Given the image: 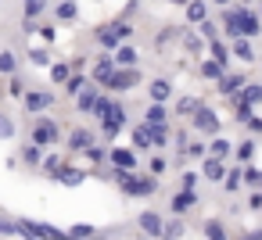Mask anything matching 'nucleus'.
Instances as JSON below:
<instances>
[{
  "instance_id": "f257e3e1",
  "label": "nucleus",
  "mask_w": 262,
  "mask_h": 240,
  "mask_svg": "<svg viewBox=\"0 0 262 240\" xmlns=\"http://www.w3.org/2000/svg\"><path fill=\"white\" fill-rule=\"evenodd\" d=\"M223 33L230 40L233 36H258L262 33V22L248 8H233V11H223Z\"/></svg>"
},
{
  "instance_id": "f03ea898",
  "label": "nucleus",
  "mask_w": 262,
  "mask_h": 240,
  "mask_svg": "<svg viewBox=\"0 0 262 240\" xmlns=\"http://www.w3.org/2000/svg\"><path fill=\"white\" fill-rule=\"evenodd\" d=\"M115 179H119L122 194H129V197H151L158 190V176H133L129 169H115Z\"/></svg>"
},
{
  "instance_id": "7ed1b4c3",
  "label": "nucleus",
  "mask_w": 262,
  "mask_h": 240,
  "mask_svg": "<svg viewBox=\"0 0 262 240\" xmlns=\"http://www.w3.org/2000/svg\"><path fill=\"white\" fill-rule=\"evenodd\" d=\"M133 36V29H129V22H112V26H104L101 33H97V43L104 47V51H115L122 40H129Z\"/></svg>"
},
{
  "instance_id": "20e7f679",
  "label": "nucleus",
  "mask_w": 262,
  "mask_h": 240,
  "mask_svg": "<svg viewBox=\"0 0 262 240\" xmlns=\"http://www.w3.org/2000/svg\"><path fill=\"white\" fill-rule=\"evenodd\" d=\"M104 86L115 90V93H129L133 86H140V72H137V68H119V65H115V72H112V79H108Z\"/></svg>"
},
{
  "instance_id": "39448f33",
  "label": "nucleus",
  "mask_w": 262,
  "mask_h": 240,
  "mask_svg": "<svg viewBox=\"0 0 262 240\" xmlns=\"http://www.w3.org/2000/svg\"><path fill=\"white\" fill-rule=\"evenodd\" d=\"M190 126H194L198 133H205V136H219V115H215L212 108H205V104L190 115Z\"/></svg>"
},
{
  "instance_id": "423d86ee",
  "label": "nucleus",
  "mask_w": 262,
  "mask_h": 240,
  "mask_svg": "<svg viewBox=\"0 0 262 240\" xmlns=\"http://www.w3.org/2000/svg\"><path fill=\"white\" fill-rule=\"evenodd\" d=\"M126 122H129V115H126V108L122 104H112V111H108V118L101 122V129H104V136L108 140H115L122 129H126Z\"/></svg>"
},
{
  "instance_id": "0eeeda50",
  "label": "nucleus",
  "mask_w": 262,
  "mask_h": 240,
  "mask_svg": "<svg viewBox=\"0 0 262 240\" xmlns=\"http://www.w3.org/2000/svg\"><path fill=\"white\" fill-rule=\"evenodd\" d=\"M61 140V129L51 122V118H40L36 126H33V143H40V147H51V143H58Z\"/></svg>"
},
{
  "instance_id": "6e6552de",
  "label": "nucleus",
  "mask_w": 262,
  "mask_h": 240,
  "mask_svg": "<svg viewBox=\"0 0 262 240\" xmlns=\"http://www.w3.org/2000/svg\"><path fill=\"white\" fill-rule=\"evenodd\" d=\"M201 176H205V183H223V176H226V161L223 158H201Z\"/></svg>"
},
{
  "instance_id": "1a4fd4ad",
  "label": "nucleus",
  "mask_w": 262,
  "mask_h": 240,
  "mask_svg": "<svg viewBox=\"0 0 262 240\" xmlns=\"http://www.w3.org/2000/svg\"><path fill=\"white\" fill-rule=\"evenodd\" d=\"M137 226L144 229V236H155V240H162V229H165V222L158 219V211H140V215H137Z\"/></svg>"
},
{
  "instance_id": "9d476101",
  "label": "nucleus",
  "mask_w": 262,
  "mask_h": 240,
  "mask_svg": "<svg viewBox=\"0 0 262 240\" xmlns=\"http://www.w3.org/2000/svg\"><path fill=\"white\" fill-rule=\"evenodd\" d=\"M22 101H26V108H29V111H43V108H51L58 97H54L51 90H26V97H22Z\"/></svg>"
},
{
  "instance_id": "9b49d317",
  "label": "nucleus",
  "mask_w": 262,
  "mask_h": 240,
  "mask_svg": "<svg viewBox=\"0 0 262 240\" xmlns=\"http://www.w3.org/2000/svg\"><path fill=\"white\" fill-rule=\"evenodd\" d=\"M194 204H198V194H194V190H180V194H172V201H169L172 215H187Z\"/></svg>"
},
{
  "instance_id": "f8f14e48",
  "label": "nucleus",
  "mask_w": 262,
  "mask_h": 240,
  "mask_svg": "<svg viewBox=\"0 0 262 240\" xmlns=\"http://www.w3.org/2000/svg\"><path fill=\"white\" fill-rule=\"evenodd\" d=\"M112 72H115V54H101L97 58V65H94V83H108L112 79Z\"/></svg>"
},
{
  "instance_id": "ddd939ff",
  "label": "nucleus",
  "mask_w": 262,
  "mask_h": 240,
  "mask_svg": "<svg viewBox=\"0 0 262 240\" xmlns=\"http://www.w3.org/2000/svg\"><path fill=\"white\" fill-rule=\"evenodd\" d=\"M133 147H137V151H151V147H155V126L140 122V126L133 129Z\"/></svg>"
},
{
  "instance_id": "4468645a",
  "label": "nucleus",
  "mask_w": 262,
  "mask_h": 240,
  "mask_svg": "<svg viewBox=\"0 0 262 240\" xmlns=\"http://www.w3.org/2000/svg\"><path fill=\"white\" fill-rule=\"evenodd\" d=\"M86 147H94V133L90 129H72L69 133V151L72 154H83Z\"/></svg>"
},
{
  "instance_id": "2eb2a0df",
  "label": "nucleus",
  "mask_w": 262,
  "mask_h": 240,
  "mask_svg": "<svg viewBox=\"0 0 262 240\" xmlns=\"http://www.w3.org/2000/svg\"><path fill=\"white\" fill-rule=\"evenodd\" d=\"M244 83H248V76H241V72H237V76H223V79H219V93H223V97H237V93L244 90Z\"/></svg>"
},
{
  "instance_id": "dca6fc26",
  "label": "nucleus",
  "mask_w": 262,
  "mask_h": 240,
  "mask_svg": "<svg viewBox=\"0 0 262 240\" xmlns=\"http://www.w3.org/2000/svg\"><path fill=\"white\" fill-rule=\"evenodd\" d=\"M108 158H112V165H115V169H133V165H137V154H133L129 147H112V151H108Z\"/></svg>"
},
{
  "instance_id": "f3484780",
  "label": "nucleus",
  "mask_w": 262,
  "mask_h": 240,
  "mask_svg": "<svg viewBox=\"0 0 262 240\" xmlns=\"http://www.w3.org/2000/svg\"><path fill=\"white\" fill-rule=\"evenodd\" d=\"M198 72H201L205 79H215V83H219V79L226 76V65H223L219 58H208V61H201V68H198Z\"/></svg>"
},
{
  "instance_id": "a211bd4d",
  "label": "nucleus",
  "mask_w": 262,
  "mask_h": 240,
  "mask_svg": "<svg viewBox=\"0 0 262 240\" xmlns=\"http://www.w3.org/2000/svg\"><path fill=\"white\" fill-rule=\"evenodd\" d=\"M147 93H151V101H158V104H165V101L172 97V83H169V79H155V83L147 86Z\"/></svg>"
},
{
  "instance_id": "6ab92c4d",
  "label": "nucleus",
  "mask_w": 262,
  "mask_h": 240,
  "mask_svg": "<svg viewBox=\"0 0 262 240\" xmlns=\"http://www.w3.org/2000/svg\"><path fill=\"white\" fill-rule=\"evenodd\" d=\"M144 122H147V126H165V122H169V111H165L158 101H151V108L144 111Z\"/></svg>"
},
{
  "instance_id": "aec40b11",
  "label": "nucleus",
  "mask_w": 262,
  "mask_h": 240,
  "mask_svg": "<svg viewBox=\"0 0 262 240\" xmlns=\"http://www.w3.org/2000/svg\"><path fill=\"white\" fill-rule=\"evenodd\" d=\"M230 43H233V58H241V61H255V51H251L248 36H233Z\"/></svg>"
},
{
  "instance_id": "412c9836",
  "label": "nucleus",
  "mask_w": 262,
  "mask_h": 240,
  "mask_svg": "<svg viewBox=\"0 0 262 240\" xmlns=\"http://www.w3.org/2000/svg\"><path fill=\"white\" fill-rule=\"evenodd\" d=\"M115 65L119 68H137V51L133 47H115Z\"/></svg>"
},
{
  "instance_id": "4be33fe9",
  "label": "nucleus",
  "mask_w": 262,
  "mask_h": 240,
  "mask_svg": "<svg viewBox=\"0 0 262 240\" xmlns=\"http://www.w3.org/2000/svg\"><path fill=\"white\" fill-rule=\"evenodd\" d=\"M94 104H97V90H94V79H90V83H86V90L76 97V108H79V111H90Z\"/></svg>"
},
{
  "instance_id": "5701e85b",
  "label": "nucleus",
  "mask_w": 262,
  "mask_h": 240,
  "mask_svg": "<svg viewBox=\"0 0 262 240\" xmlns=\"http://www.w3.org/2000/svg\"><path fill=\"white\" fill-rule=\"evenodd\" d=\"M187 18L190 22H205L208 18V4L205 0H187Z\"/></svg>"
},
{
  "instance_id": "b1692460",
  "label": "nucleus",
  "mask_w": 262,
  "mask_h": 240,
  "mask_svg": "<svg viewBox=\"0 0 262 240\" xmlns=\"http://www.w3.org/2000/svg\"><path fill=\"white\" fill-rule=\"evenodd\" d=\"M230 147H233L230 140H223V136H212V143H208V154H212V158H223V161H226V158H230Z\"/></svg>"
},
{
  "instance_id": "393cba45",
  "label": "nucleus",
  "mask_w": 262,
  "mask_h": 240,
  "mask_svg": "<svg viewBox=\"0 0 262 240\" xmlns=\"http://www.w3.org/2000/svg\"><path fill=\"white\" fill-rule=\"evenodd\" d=\"M58 179H61L65 186H79V183L86 179V172H83V169H69V165H65V169L58 172Z\"/></svg>"
},
{
  "instance_id": "a878e982",
  "label": "nucleus",
  "mask_w": 262,
  "mask_h": 240,
  "mask_svg": "<svg viewBox=\"0 0 262 240\" xmlns=\"http://www.w3.org/2000/svg\"><path fill=\"white\" fill-rule=\"evenodd\" d=\"M241 183H244V169H237V165H233V169L223 176V190H226V194H233Z\"/></svg>"
},
{
  "instance_id": "bb28decb",
  "label": "nucleus",
  "mask_w": 262,
  "mask_h": 240,
  "mask_svg": "<svg viewBox=\"0 0 262 240\" xmlns=\"http://www.w3.org/2000/svg\"><path fill=\"white\" fill-rule=\"evenodd\" d=\"M205 236H208V240H230V236H226V226H223L219 219H205Z\"/></svg>"
},
{
  "instance_id": "cd10ccee",
  "label": "nucleus",
  "mask_w": 262,
  "mask_h": 240,
  "mask_svg": "<svg viewBox=\"0 0 262 240\" xmlns=\"http://www.w3.org/2000/svg\"><path fill=\"white\" fill-rule=\"evenodd\" d=\"M86 83H90L86 76H69V79H65V93H69V97H79V93L86 90Z\"/></svg>"
},
{
  "instance_id": "c85d7f7f",
  "label": "nucleus",
  "mask_w": 262,
  "mask_h": 240,
  "mask_svg": "<svg viewBox=\"0 0 262 240\" xmlns=\"http://www.w3.org/2000/svg\"><path fill=\"white\" fill-rule=\"evenodd\" d=\"M198 108H201V101H194V97H183V101H176V118H190Z\"/></svg>"
},
{
  "instance_id": "c756f323",
  "label": "nucleus",
  "mask_w": 262,
  "mask_h": 240,
  "mask_svg": "<svg viewBox=\"0 0 262 240\" xmlns=\"http://www.w3.org/2000/svg\"><path fill=\"white\" fill-rule=\"evenodd\" d=\"M40 165H43V172H47L51 179H58V172L65 169V161H61V154H47V158H43Z\"/></svg>"
},
{
  "instance_id": "7c9ffc66",
  "label": "nucleus",
  "mask_w": 262,
  "mask_h": 240,
  "mask_svg": "<svg viewBox=\"0 0 262 240\" xmlns=\"http://www.w3.org/2000/svg\"><path fill=\"white\" fill-rule=\"evenodd\" d=\"M94 236H101L94 226H86V222H79V226H72L69 229V240H94Z\"/></svg>"
},
{
  "instance_id": "2f4dec72",
  "label": "nucleus",
  "mask_w": 262,
  "mask_h": 240,
  "mask_svg": "<svg viewBox=\"0 0 262 240\" xmlns=\"http://www.w3.org/2000/svg\"><path fill=\"white\" fill-rule=\"evenodd\" d=\"M183 236V215H176L172 222H165V229H162V240H180Z\"/></svg>"
},
{
  "instance_id": "473e14b6",
  "label": "nucleus",
  "mask_w": 262,
  "mask_h": 240,
  "mask_svg": "<svg viewBox=\"0 0 262 240\" xmlns=\"http://www.w3.org/2000/svg\"><path fill=\"white\" fill-rule=\"evenodd\" d=\"M54 15H58L61 22H72V18L79 15V8H76V0H61V4L54 8Z\"/></svg>"
},
{
  "instance_id": "72a5a7b5",
  "label": "nucleus",
  "mask_w": 262,
  "mask_h": 240,
  "mask_svg": "<svg viewBox=\"0 0 262 240\" xmlns=\"http://www.w3.org/2000/svg\"><path fill=\"white\" fill-rule=\"evenodd\" d=\"M72 76V65L69 61H58V65H51V79L58 83V86H65V79Z\"/></svg>"
},
{
  "instance_id": "f704fd0d",
  "label": "nucleus",
  "mask_w": 262,
  "mask_h": 240,
  "mask_svg": "<svg viewBox=\"0 0 262 240\" xmlns=\"http://www.w3.org/2000/svg\"><path fill=\"white\" fill-rule=\"evenodd\" d=\"M241 97H244V101H248V104L255 108V104L262 101V83H244V90H241Z\"/></svg>"
},
{
  "instance_id": "c9c22d12",
  "label": "nucleus",
  "mask_w": 262,
  "mask_h": 240,
  "mask_svg": "<svg viewBox=\"0 0 262 240\" xmlns=\"http://www.w3.org/2000/svg\"><path fill=\"white\" fill-rule=\"evenodd\" d=\"M15 68H18V58L11 51H0V76H15Z\"/></svg>"
},
{
  "instance_id": "e433bc0d",
  "label": "nucleus",
  "mask_w": 262,
  "mask_h": 240,
  "mask_svg": "<svg viewBox=\"0 0 262 240\" xmlns=\"http://www.w3.org/2000/svg\"><path fill=\"white\" fill-rule=\"evenodd\" d=\"M22 161L36 169V165L43 161V154H40V143H29V147H22Z\"/></svg>"
},
{
  "instance_id": "4c0bfd02",
  "label": "nucleus",
  "mask_w": 262,
  "mask_h": 240,
  "mask_svg": "<svg viewBox=\"0 0 262 240\" xmlns=\"http://www.w3.org/2000/svg\"><path fill=\"white\" fill-rule=\"evenodd\" d=\"M112 104H115V101H108V97H97V104L90 108V115L104 122V118H108V111H112Z\"/></svg>"
},
{
  "instance_id": "58836bf2",
  "label": "nucleus",
  "mask_w": 262,
  "mask_h": 240,
  "mask_svg": "<svg viewBox=\"0 0 262 240\" xmlns=\"http://www.w3.org/2000/svg\"><path fill=\"white\" fill-rule=\"evenodd\" d=\"M29 61H33L36 68H43V65H51V54H47L43 47H29Z\"/></svg>"
},
{
  "instance_id": "ea45409f",
  "label": "nucleus",
  "mask_w": 262,
  "mask_h": 240,
  "mask_svg": "<svg viewBox=\"0 0 262 240\" xmlns=\"http://www.w3.org/2000/svg\"><path fill=\"white\" fill-rule=\"evenodd\" d=\"M47 11V0H26V18H40Z\"/></svg>"
},
{
  "instance_id": "a19ab883",
  "label": "nucleus",
  "mask_w": 262,
  "mask_h": 240,
  "mask_svg": "<svg viewBox=\"0 0 262 240\" xmlns=\"http://www.w3.org/2000/svg\"><path fill=\"white\" fill-rule=\"evenodd\" d=\"M0 233H4V236H22L18 219H4V215H0Z\"/></svg>"
},
{
  "instance_id": "79ce46f5",
  "label": "nucleus",
  "mask_w": 262,
  "mask_h": 240,
  "mask_svg": "<svg viewBox=\"0 0 262 240\" xmlns=\"http://www.w3.org/2000/svg\"><path fill=\"white\" fill-rule=\"evenodd\" d=\"M208 47H212V58H219L223 65H230V51L219 43V36H215V40H208Z\"/></svg>"
},
{
  "instance_id": "37998d69",
  "label": "nucleus",
  "mask_w": 262,
  "mask_h": 240,
  "mask_svg": "<svg viewBox=\"0 0 262 240\" xmlns=\"http://www.w3.org/2000/svg\"><path fill=\"white\" fill-rule=\"evenodd\" d=\"M198 26H201V29H198V33H201V40H215V36H219V29H215V22H212V18H205V22H198Z\"/></svg>"
},
{
  "instance_id": "c03bdc74",
  "label": "nucleus",
  "mask_w": 262,
  "mask_h": 240,
  "mask_svg": "<svg viewBox=\"0 0 262 240\" xmlns=\"http://www.w3.org/2000/svg\"><path fill=\"white\" fill-rule=\"evenodd\" d=\"M251 154H255V140H241L237 143V158L241 161H251Z\"/></svg>"
},
{
  "instance_id": "a18cd8bd",
  "label": "nucleus",
  "mask_w": 262,
  "mask_h": 240,
  "mask_svg": "<svg viewBox=\"0 0 262 240\" xmlns=\"http://www.w3.org/2000/svg\"><path fill=\"white\" fill-rule=\"evenodd\" d=\"M183 47L187 51H201V33H187L183 29Z\"/></svg>"
},
{
  "instance_id": "49530a36",
  "label": "nucleus",
  "mask_w": 262,
  "mask_h": 240,
  "mask_svg": "<svg viewBox=\"0 0 262 240\" xmlns=\"http://www.w3.org/2000/svg\"><path fill=\"white\" fill-rule=\"evenodd\" d=\"M15 136V122L8 115H0V140H11Z\"/></svg>"
},
{
  "instance_id": "de8ad7c7",
  "label": "nucleus",
  "mask_w": 262,
  "mask_h": 240,
  "mask_svg": "<svg viewBox=\"0 0 262 240\" xmlns=\"http://www.w3.org/2000/svg\"><path fill=\"white\" fill-rule=\"evenodd\" d=\"M205 151H208V147H205L201 140H194V143H187V151H183V154H187V158H205Z\"/></svg>"
},
{
  "instance_id": "09e8293b",
  "label": "nucleus",
  "mask_w": 262,
  "mask_h": 240,
  "mask_svg": "<svg viewBox=\"0 0 262 240\" xmlns=\"http://www.w3.org/2000/svg\"><path fill=\"white\" fill-rule=\"evenodd\" d=\"M83 154H86V158H90V165H97V161H104V154H108V151H104V147H97V143H94V147H86V151H83Z\"/></svg>"
},
{
  "instance_id": "8fccbe9b",
  "label": "nucleus",
  "mask_w": 262,
  "mask_h": 240,
  "mask_svg": "<svg viewBox=\"0 0 262 240\" xmlns=\"http://www.w3.org/2000/svg\"><path fill=\"white\" fill-rule=\"evenodd\" d=\"M8 93H11V97H26V86H22V79H18V76H11V86H8Z\"/></svg>"
},
{
  "instance_id": "3c124183",
  "label": "nucleus",
  "mask_w": 262,
  "mask_h": 240,
  "mask_svg": "<svg viewBox=\"0 0 262 240\" xmlns=\"http://www.w3.org/2000/svg\"><path fill=\"white\" fill-rule=\"evenodd\" d=\"M244 183L258 186V183H262V169H244Z\"/></svg>"
},
{
  "instance_id": "603ef678",
  "label": "nucleus",
  "mask_w": 262,
  "mask_h": 240,
  "mask_svg": "<svg viewBox=\"0 0 262 240\" xmlns=\"http://www.w3.org/2000/svg\"><path fill=\"white\" fill-rule=\"evenodd\" d=\"M244 126H248V133H251V136H258V133H262V118H255V115H251Z\"/></svg>"
},
{
  "instance_id": "864d4df0",
  "label": "nucleus",
  "mask_w": 262,
  "mask_h": 240,
  "mask_svg": "<svg viewBox=\"0 0 262 240\" xmlns=\"http://www.w3.org/2000/svg\"><path fill=\"white\" fill-rule=\"evenodd\" d=\"M198 176H201V172H183V190H194V183H198Z\"/></svg>"
},
{
  "instance_id": "5fc2aeb1",
  "label": "nucleus",
  "mask_w": 262,
  "mask_h": 240,
  "mask_svg": "<svg viewBox=\"0 0 262 240\" xmlns=\"http://www.w3.org/2000/svg\"><path fill=\"white\" fill-rule=\"evenodd\" d=\"M22 29L33 36V33H40V26H36V18H22Z\"/></svg>"
},
{
  "instance_id": "6e6d98bb",
  "label": "nucleus",
  "mask_w": 262,
  "mask_h": 240,
  "mask_svg": "<svg viewBox=\"0 0 262 240\" xmlns=\"http://www.w3.org/2000/svg\"><path fill=\"white\" fill-rule=\"evenodd\" d=\"M151 172L162 176V172H165V158H151Z\"/></svg>"
},
{
  "instance_id": "4d7b16f0",
  "label": "nucleus",
  "mask_w": 262,
  "mask_h": 240,
  "mask_svg": "<svg viewBox=\"0 0 262 240\" xmlns=\"http://www.w3.org/2000/svg\"><path fill=\"white\" fill-rule=\"evenodd\" d=\"M40 36H43V40H47V43H54V36H58V33H54V29H51V26H43V29H40Z\"/></svg>"
},
{
  "instance_id": "13d9d810",
  "label": "nucleus",
  "mask_w": 262,
  "mask_h": 240,
  "mask_svg": "<svg viewBox=\"0 0 262 240\" xmlns=\"http://www.w3.org/2000/svg\"><path fill=\"white\" fill-rule=\"evenodd\" d=\"M248 208H255V211H262V190H258V194H255V197L248 201Z\"/></svg>"
},
{
  "instance_id": "bf43d9fd",
  "label": "nucleus",
  "mask_w": 262,
  "mask_h": 240,
  "mask_svg": "<svg viewBox=\"0 0 262 240\" xmlns=\"http://www.w3.org/2000/svg\"><path fill=\"white\" fill-rule=\"evenodd\" d=\"M237 240H262V229H248L244 236H237Z\"/></svg>"
},
{
  "instance_id": "052dcab7",
  "label": "nucleus",
  "mask_w": 262,
  "mask_h": 240,
  "mask_svg": "<svg viewBox=\"0 0 262 240\" xmlns=\"http://www.w3.org/2000/svg\"><path fill=\"white\" fill-rule=\"evenodd\" d=\"M212 4H230V0H212Z\"/></svg>"
},
{
  "instance_id": "680f3d73",
  "label": "nucleus",
  "mask_w": 262,
  "mask_h": 240,
  "mask_svg": "<svg viewBox=\"0 0 262 240\" xmlns=\"http://www.w3.org/2000/svg\"><path fill=\"white\" fill-rule=\"evenodd\" d=\"M258 186H262V183H258Z\"/></svg>"
}]
</instances>
